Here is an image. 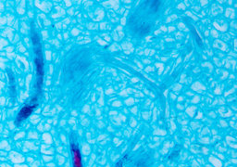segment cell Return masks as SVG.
Returning a JSON list of instances; mask_svg holds the SVG:
<instances>
[{
  "mask_svg": "<svg viewBox=\"0 0 237 167\" xmlns=\"http://www.w3.org/2000/svg\"><path fill=\"white\" fill-rule=\"evenodd\" d=\"M32 40H33V44L35 47V53L36 56L35 60V63L36 67V87L40 90L43 84V77H44V58H43V53L41 50L39 36L36 33H33Z\"/></svg>",
  "mask_w": 237,
  "mask_h": 167,
  "instance_id": "1",
  "label": "cell"
},
{
  "mask_svg": "<svg viewBox=\"0 0 237 167\" xmlns=\"http://www.w3.org/2000/svg\"><path fill=\"white\" fill-rule=\"evenodd\" d=\"M36 100H37L36 99H33L31 100L30 104H27L24 107H22V109L20 111V112L18 113V116L16 118V121H15L16 125H19L22 121L26 120L33 113L35 109L37 107V101Z\"/></svg>",
  "mask_w": 237,
  "mask_h": 167,
  "instance_id": "2",
  "label": "cell"
},
{
  "mask_svg": "<svg viewBox=\"0 0 237 167\" xmlns=\"http://www.w3.org/2000/svg\"><path fill=\"white\" fill-rule=\"evenodd\" d=\"M71 151H72V165H73V167H83L82 166L81 151H80L79 147H78L76 142L72 141V143H71Z\"/></svg>",
  "mask_w": 237,
  "mask_h": 167,
  "instance_id": "3",
  "label": "cell"
},
{
  "mask_svg": "<svg viewBox=\"0 0 237 167\" xmlns=\"http://www.w3.org/2000/svg\"><path fill=\"white\" fill-rule=\"evenodd\" d=\"M123 161H124V160H120V161L118 162V164L116 165V166H115V167H122V164H123Z\"/></svg>",
  "mask_w": 237,
  "mask_h": 167,
  "instance_id": "4",
  "label": "cell"
}]
</instances>
